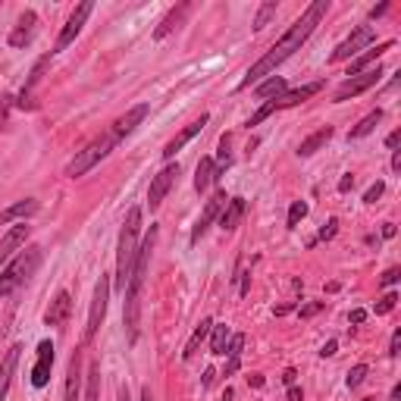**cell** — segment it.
<instances>
[{"label":"cell","mask_w":401,"mask_h":401,"mask_svg":"<svg viewBox=\"0 0 401 401\" xmlns=\"http://www.w3.org/2000/svg\"><path fill=\"white\" fill-rule=\"evenodd\" d=\"M326 10H330V0H313L308 10L301 13V19H295V25H291L289 32L282 35V38L276 41V45L269 47L251 69H248V76L238 82V88H251V85L260 82L264 76H273L276 66H282V63H286L295 50H301V45L313 35V28L320 25V19L326 16Z\"/></svg>","instance_id":"1"},{"label":"cell","mask_w":401,"mask_h":401,"mask_svg":"<svg viewBox=\"0 0 401 401\" xmlns=\"http://www.w3.org/2000/svg\"><path fill=\"white\" fill-rule=\"evenodd\" d=\"M157 242V226H151V232L144 236V242L138 245V257L132 267V279L126 286V301H122V320H126V332L129 342H138V323H141V289H144V276H148V264H151V251Z\"/></svg>","instance_id":"2"},{"label":"cell","mask_w":401,"mask_h":401,"mask_svg":"<svg viewBox=\"0 0 401 401\" xmlns=\"http://www.w3.org/2000/svg\"><path fill=\"white\" fill-rule=\"evenodd\" d=\"M138 236H141V210L132 207L126 214V223H122L120 232V245H116V289L126 291L129 279H132V267L138 257Z\"/></svg>","instance_id":"3"},{"label":"cell","mask_w":401,"mask_h":401,"mask_svg":"<svg viewBox=\"0 0 401 401\" xmlns=\"http://www.w3.org/2000/svg\"><path fill=\"white\" fill-rule=\"evenodd\" d=\"M41 248H25L23 254H16V257L10 260L4 269H0V298H6V295H13L23 282L28 279V276L35 273V269L41 267Z\"/></svg>","instance_id":"4"},{"label":"cell","mask_w":401,"mask_h":401,"mask_svg":"<svg viewBox=\"0 0 401 401\" xmlns=\"http://www.w3.org/2000/svg\"><path fill=\"white\" fill-rule=\"evenodd\" d=\"M116 141H120V138H116V135L110 132V135L94 138L91 144H85V148L79 151V154L66 163V176H69V179H79V176H85L88 170H94V166H98L100 160H104V157L116 148Z\"/></svg>","instance_id":"5"},{"label":"cell","mask_w":401,"mask_h":401,"mask_svg":"<svg viewBox=\"0 0 401 401\" xmlns=\"http://www.w3.org/2000/svg\"><path fill=\"white\" fill-rule=\"evenodd\" d=\"M107 301H110V276L100 273L98 286H94V301H91V313H88V326H85V342H91L98 335L100 323L107 317Z\"/></svg>","instance_id":"6"},{"label":"cell","mask_w":401,"mask_h":401,"mask_svg":"<svg viewBox=\"0 0 401 401\" xmlns=\"http://www.w3.org/2000/svg\"><path fill=\"white\" fill-rule=\"evenodd\" d=\"M385 72H383V66H370L367 72H361V76H351V79H345V82L335 88V94H332V100L335 104H342V100H348V98H357V94H364V91H370L373 85L383 79Z\"/></svg>","instance_id":"7"},{"label":"cell","mask_w":401,"mask_h":401,"mask_svg":"<svg viewBox=\"0 0 401 401\" xmlns=\"http://www.w3.org/2000/svg\"><path fill=\"white\" fill-rule=\"evenodd\" d=\"M373 41H376V32H373V28H370V25H357L354 32L348 35V38L342 41L339 47L332 50V57H330V60H332V63H342V60H354V57L361 54L364 47H370V45H373Z\"/></svg>","instance_id":"8"},{"label":"cell","mask_w":401,"mask_h":401,"mask_svg":"<svg viewBox=\"0 0 401 401\" xmlns=\"http://www.w3.org/2000/svg\"><path fill=\"white\" fill-rule=\"evenodd\" d=\"M91 10H94V4L91 0H85V4H79L76 6V13L66 19V25H63V32H60V38H57V45H54V54H60V50H66L72 41H76V35L82 32V25L88 23V16H91Z\"/></svg>","instance_id":"9"},{"label":"cell","mask_w":401,"mask_h":401,"mask_svg":"<svg viewBox=\"0 0 401 401\" xmlns=\"http://www.w3.org/2000/svg\"><path fill=\"white\" fill-rule=\"evenodd\" d=\"M50 370H54V342L45 339V342H38V361H35V367H32L35 389H45L50 383Z\"/></svg>","instance_id":"10"},{"label":"cell","mask_w":401,"mask_h":401,"mask_svg":"<svg viewBox=\"0 0 401 401\" xmlns=\"http://www.w3.org/2000/svg\"><path fill=\"white\" fill-rule=\"evenodd\" d=\"M179 176V163H170V166H163V170L154 176V182H151V192H148V204H151V210H157L160 204H163V198L170 194V188H173V182H176Z\"/></svg>","instance_id":"11"},{"label":"cell","mask_w":401,"mask_h":401,"mask_svg":"<svg viewBox=\"0 0 401 401\" xmlns=\"http://www.w3.org/2000/svg\"><path fill=\"white\" fill-rule=\"evenodd\" d=\"M223 207H226V192L220 188V192H216L214 198H210L207 204H204V214H201V220L194 223V229H192V245H198V242H201V236L210 229V223H214L216 216L223 214Z\"/></svg>","instance_id":"12"},{"label":"cell","mask_w":401,"mask_h":401,"mask_svg":"<svg viewBox=\"0 0 401 401\" xmlns=\"http://www.w3.org/2000/svg\"><path fill=\"white\" fill-rule=\"evenodd\" d=\"M28 232H32V226H28V223H19V226H13V229L6 232L4 238H0V269H4L6 264H10V260H13V254H16L19 248L25 245Z\"/></svg>","instance_id":"13"},{"label":"cell","mask_w":401,"mask_h":401,"mask_svg":"<svg viewBox=\"0 0 401 401\" xmlns=\"http://www.w3.org/2000/svg\"><path fill=\"white\" fill-rule=\"evenodd\" d=\"M69 313H72V298H69V291L63 289V291H57V298L50 301V308L45 313V323L47 326H63L69 320Z\"/></svg>","instance_id":"14"},{"label":"cell","mask_w":401,"mask_h":401,"mask_svg":"<svg viewBox=\"0 0 401 401\" xmlns=\"http://www.w3.org/2000/svg\"><path fill=\"white\" fill-rule=\"evenodd\" d=\"M207 120H210V116H201V120H194L192 126H185V129H182V132H179V135L173 138V141L163 148V157H166V160H173V157H176V151H182L188 141H192L194 135H201V132H204V126H207Z\"/></svg>","instance_id":"15"},{"label":"cell","mask_w":401,"mask_h":401,"mask_svg":"<svg viewBox=\"0 0 401 401\" xmlns=\"http://www.w3.org/2000/svg\"><path fill=\"white\" fill-rule=\"evenodd\" d=\"M148 113H151V107H148V104H138V107H132V110H129L126 116H120V120H116L113 135H116V138H126V135H132L135 129L144 122V116H148Z\"/></svg>","instance_id":"16"},{"label":"cell","mask_w":401,"mask_h":401,"mask_svg":"<svg viewBox=\"0 0 401 401\" xmlns=\"http://www.w3.org/2000/svg\"><path fill=\"white\" fill-rule=\"evenodd\" d=\"M392 45H395V41H383V45H376V47H367V54H357L354 60H351V66H348V79L361 76V72H367L373 63H379V57H383Z\"/></svg>","instance_id":"17"},{"label":"cell","mask_w":401,"mask_h":401,"mask_svg":"<svg viewBox=\"0 0 401 401\" xmlns=\"http://www.w3.org/2000/svg\"><path fill=\"white\" fill-rule=\"evenodd\" d=\"M35 25H38V13L25 10L23 16H19V25L13 28V35H10V47H25L35 35Z\"/></svg>","instance_id":"18"},{"label":"cell","mask_w":401,"mask_h":401,"mask_svg":"<svg viewBox=\"0 0 401 401\" xmlns=\"http://www.w3.org/2000/svg\"><path fill=\"white\" fill-rule=\"evenodd\" d=\"M19 354H23V345H13L6 351L4 364H0V401H6V392H10V383H13V373L19 367Z\"/></svg>","instance_id":"19"},{"label":"cell","mask_w":401,"mask_h":401,"mask_svg":"<svg viewBox=\"0 0 401 401\" xmlns=\"http://www.w3.org/2000/svg\"><path fill=\"white\" fill-rule=\"evenodd\" d=\"M38 207L41 204L35 201V198H25V201H19V204H13V207H6L4 214H0V226H6V223H16V220H28L32 214H38Z\"/></svg>","instance_id":"20"},{"label":"cell","mask_w":401,"mask_h":401,"mask_svg":"<svg viewBox=\"0 0 401 401\" xmlns=\"http://www.w3.org/2000/svg\"><path fill=\"white\" fill-rule=\"evenodd\" d=\"M242 216H245V198H229L223 207V214H220V229L232 232L238 223H242Z\"/></svg>","instance_id":"21"},{"label":"cell","mask_w":401,"mask_h":401,"mask_svg":"<svg viewBox=\"0 0 401 401\" xmlns=\"http://www.w3.org/2000/svg\"><path fill=\"white\" fill-rule=\"evenodd\" d=\"M47 63H50V57H41L38 63H35V69H32V76H28V82H25V88L19 91V100L16 104L19 107H35L32 104V91H35V85L41 82V76H45V69H47Z\"/></svg>","instance_id":"22"},{"label":"cell","mask_w":401,"mask_h":401,"mask_svg":"<svg viewBox=\"0 0 401 401\" xmlns=\"http://www.w3.org/2000/svg\"><path fill=\"white\" fill-rule=\"evenodd\" d=\"M317 91H323V82H310V85H304V88H295V91H286L276 104H279V110L282 107H298V104H304L308 98H313Z\"/></svg>","instance_id":"23"},{"label":"cell","mask_w":401,"mask_h":401,"mask_svg":"<svg viewBox=\"0 0 401 401\" xmlns=\"http://www.w3.org/2000/svg\"><path fill=\"white\" fill-rule=\"evenodd\" d=\"M188 10H192V4H179V6H176V10H170V13H166V16H163V23H160V25H157V32H154V38L160 41V38H166V35H170V32H173V28H179V25H182V19H185V16H188Z\"/></svg>","instance_id":"24"},{"label":"cell","mask_w":401,"mask_h":401,"mask_svg":"<svg viewBox=\"0 0 401 401\" xmlns=\"http://www.w3.org/2000/svg\"><path fill=\"white\" fill-rule=\"evenodd\" d=\"M82 361L79 354H72L69 361V370H66V392H63V401H79V383H82Z\"/></svg>","instance_id":"25"},{"label":"cell","mask_w":401,"mask_h":401,"mask_svg":"<svg viewBox=\"0 0 401 401\" xmlns=\"http://www.w3.org/2000/svg\"><path fill=\"white\" fill-rule=\"evenodd\" d=\"M210 330H214V320L204 317L201 323H198V330L192 332V339L185 342V351H182V357H185V361H192V357H194V351H198V345H201V342L210 335Z\"/></svg>","instance_id":"26"},{"label":"cell","mask_w":401,"mask_h":401,"mask_svg":"<svg viewBox=\"0 0 401 401\" xmlns=\"http://www.w3.org/2000/svg\"><path fill=\"white\" fill-rule=\"evenodd\" d=\"M332 138V129L326 126V129H320V132H313L310 138H304L301 144H298V157H310V154H317L320 148H323L326 141Z\"/></svg>","instance_id":"27"},{"label":"cell","mask_w":401,"mask_h":401,"mask_svg":"<svg viewBox=\"0 0 401 401\" xmlns=\"http://www.w3.org/2000/svg\"><path fill=\"white\" fill-rule=\"evenodd\" d=\"M210 182H216V166H214V157H201L198 163V173H194V188L204 194L210 188Z\"/></svg>","instance_id":"28"},{"label":"cell","mask_w":401,"mask_h":401,"mask_svg":"<svg viewBox=\"0 0 401 401\" xmlns=\"http://www.w3.org/2000/svg\"><path fill=\"white\" fill-rule=\"evenodd\" d=\"M229 339H232L229 326H226V323H214V330H210V354L223 357L226 348H229Z\"/></svg>","instance_id":"29"},{"label":"cell","mask_w":401,"mask_h":401,"mask_svg":"<svg viewBox=\"0 0 401 401\" xmlns=\"http://www.w3.org/2000/svg\"><path fill=\"white\" fill-rule=\"evenodd\" d=\"M282 94H286V79L282 76H269L267 82H260L257 85V98H282Z\"/></svg>","instance_id":"30"},{"label":"cell","mask_w":401,"mask_h":401,"mask_svg":"<svg viewBox=\"0 0 401 401\" xmlns=\"http://www.w3.org/2000/svg\"><path fill=\"white\" fill-rule=\"evenodd\" d=\"M379 120H383V110L376 107L373 113H367V116H364V120L351 129V132H348V138H364V135H370V132H373V129L379 126Z\"/></svg>","instance_id":"31"},{"label":"cell","mask_w":401,"mask_h":401,"mask_svg":"<svg viewBox=\"0 0 401 401\" xmlns=\"http://www.w3.org/2000/svg\"><path fill=\"white\" fill-rule=\"evenodd\" d=\"M229 141H232L229 135H223V138H220V151H216V160H214V166H216V179H220V173H226V170H229V166H232Z\"/></svg>","instance_id":"32"},{"label":"cell","mask_w":401,"mask_h":401,"mask_svg":"<svg viewBox=\"0 0 401 401\" xmlns=\"http://www.w3.org/2000/svg\"><path fill=\"white\" fill-rule=\"evenodd\" d=\"M98 392H100V367L91 364L88 367V385H85V401H98Z\"/></svg>","instance_id":"33"},{"label":"cell","mask_w":401,"mask_h":401,"mask_svg":"<svg viewBox=\"0 0 401 401\" xmlns=\"http://www.w3.org/2000/svg\"><path fill=\"white\" fill-rule=\"evenodd\" d=\"M304 216H308V204H304V201H295V204L289 207V229H298V223H301Z\"/></svg>","instance_id":"34"},{"label":"cell","mask_w":401,"mask_h":401,"mask_svg":"<svg viewBox=\"0 0 401 401\" xmlns=\"http://www.w3.org/2000/svg\"><path fill=\"white\" fill-rule=\"evenodd\" d=\"M276 100H279V98H276ZM276 100H267V104H264V107H260V110H257V113H254V116H251V120H248V126H260V122H264V120H267V116H273L276 110H279V104H276Z\"/></svg>","instance_id":"35"},{"label":"cell","mask_w":401,"mask_h":401,"mask_svg":"<svg viewBox=\"0 0 401 401\" xmlns=\"http://www.w3.org/2000/svg\"><path fill=\"white\" fill-rule=\"evenodd\" d=\"M367 373H370V367H367V364H357V367L348 370V376H345L348 389H357V385L364 383V376H367Z\"/></svg>","instance_id":"36"},{"label":"cell","mask_w":401,"mask_h":401,"mask_svg":"<svg viewBox=\"0 0 401 401\" xmlns=\"http://www.w3.org/2000/svg\"><path fill=\"white\" fill-rule=\"evenodd\" d=\"M273 16H276V4H273V0H269V4H264V6H260V10H257V19H254V28H264V25H267Z\"/></svg>","instance_id":"37"},{"label":"cell","mask_w":401,"mask_h":401,"mask_svg":"<svg viewBox=\"0 0 401 401\" xmlns=\"http://www.w3.org/2000/svg\"><path fill=\"white\" fill-rule=\"evenodd\" d=\"M335 229H339V220H335V216H330V223H326V226H323V229H320V236H317V238H313V242H310V245H317V242H330V238L335 236Z\"/></svg>","instance_id":"38"},{"label":"cell","mask_w":401,"mask_h":401,"mask_svg":"<svg viewBox=\"0 0 401 401\" xmlns=\"http://www.w3.org/2000/svg\"><path fill=\"white\" fill-rule=\"evenodd\" d=\"M395 304H398V295H395V291H389V295H383V298H379L376 313H389V310H395Z\"/></svg>","instance_id":"39"},{"label":"cell","mask_w":401,"mask_h":401,"mask_svg":"<svg viewBox=\"0 0 401 401\" xmlns=\"http://www.w3.org/2000/svg\"><path fill=\"white\" fill-rule=\"evenodd\" d=\"M242 348H245V335L236 332V335L229 339V348H226V354H229V357H242Z\"/></svg>","instance_id":"40"},{"label":"cell","mask_w":401,"mask_h":401,"mask_svg":"<svg viewBox=\"0 0 401 401\" xmlns=\"http://www.w3.org/2000/svg\"><path fill=\"white\" fill-rule=\"evenodd\" d=\"M383 192H385V182H379V179H376L373 185L367 188V194H364V204H376V201H379V194H383Z\"/></svg>","instance_id":"41"},{"label":"cell","mask_w":401,"mask_h":401,"mask_svg":"<svg viewBox=\"0 0 401 401\" xmlns=\"http://www.w3.org/2000/svg\"><path fill=\"white\" fill-rule=\"evenodd\" d=\"M398 279H401V269L398 267H389L383 276H379V286H395Z\"/></svg>","instance_id":"42"},{"label":"cell","mask_w":401,"mask_h":401,"mask_svg":"<svg viewBox=\"0 0 401 401\" xmlns=\"http://www.w3.org/2000/svg\"><path fill=\"white\" fill-rule=\"evenodd\" d=\"M10 104H13V98H10V94H4V98H0V129L6 126V113H10Z\"/></svg>","instance_id":"43"},{"label":"cell","mask_w":401,"mask_h":401,"mask_svg":"<svg viewBox=\"0 0 401 401\" xmlns=\"http://www.w3.org/2000/svg\"><path fill=\"white\" fill-rule=\"evenodd\" d=\"M401 351V330L392 332V342H389V357H398Z\"/></svg>","instance_id":"44"},{"label":"cell","mask_w":401,"mask_h":401,"mask_svg":"<svg viewBox=\"0 0 401 401\" xmlns=\"http://www.w3.org/2000/svg\"><path fill=\"white\" fill-rule=\"evenodd\" d=\"M317 310H323V301H313V304H308V308H301V317H313Z\"/></svg>","instance_id":"45"},{"label":"cell","mask_w":401,"mask_h":401,"mask_svg":"<svg viewBox=\"0 0 401 401\" xmlns=\"http://www.w3.org/2000/svg\"><path fill=\"white\" fill-rule=\"evenodd\" d=\"M238 364H242V357H229V364H226V373H223V376H232V373H236Z\"/></svg>","instance_id":"46"},{"label":"cell","mask_w":401,"mask_h":401,"mask_svg":"<svg viewBox=\"0 0 401 401\" xmlns=\"http://www.w3.org/2000/svg\"><path fill=\"white\" fill-rule=\"evenodd\" d=\"M335 348H339V342L330 339V342L323 345V351H320V354H323V357H332V354H335Z\"/></svg>","instance_id":"47"},{"label":"cell","mask_w":401,"mask_h":401,"mask_svg":"<svg viewBox=\"0 0 401 401\" xmlns=\"http://www.w3.org/2000/svg\"><path fill=\"white\" fill-rule=\"evenodd\" d=\"M351 188H354V176H345V179L339 182V192H342V194H345V192H351Z\"/></svg>","instance_id":"48"},{"label":"cell","mask_w":401,"mask_h":401,"mask_svg":"<svg viewBox=\"0 0 401 401\" xmlns=\"http://www.w3.org/2000/svg\"><path fill=\"white\" fill-rule=\"evenodd\" d=\"M398 141H401V132H392L389 138H385V148H389V151H395V148H398Z\"/></svg>","instance_id":"49"},{"label":"cell","mask_w":401,"mask_h":401,"mask_svg":"<svg viewBox=\"0 0 401 401\" xmlns=\"http://www.w3.org/2000/svg\"><path fill=\"white\" fill-rule=\"evenodd\" d=\"M289 401H304V392L298 385H289Z\"/></svg>","instance_id":"50"},{"label":"cell","mask_w":401,"mask_h":401,"mask_svg":"<svg viewBox=\"0 0 401 401\" xmlns=\"http://www.w3.org/2000/svg\"><path fill=\"white\" fill-rule=\"evenodd\" d=\"M367 320V310H351V323L357 326V323H364Z\"/></svg>","instance_id":"51"},{"label":"cell","mask_w":401,"mask_h":401,"mask_svg":"<svg viewBox=\"0 0 401 401\" xmlns=\"http://www.w3.org/2000/svg\"><path fill=\"white\" fill-rule=\"evenodd\" d=\"M389 10V4H379V6H373V10H370V19H376V16H383V13Z\"/></svg>","instance_id":"52"},{"label":"cell","mask_w":401,"mask_h":401,"mask_svg":"<svg viewBox=\"0 0 401 401\" xmlns=\"http://www.w3.org/2000/svg\"><path fill=\"white\" fill-rule=\"evenodd\" d=\"M383 238H395V226H392V223L383 226Z\"/></svg>","instance_id":"53"},{"label":"cell","mask_w":401,"mask_h":401,"mask_svg":"<svg viewBox=\"0 0 401 401\" xmlns=\"http://www.w3.org/2000/svg\"><path fill=\"white\" fill-rule=\"evenodd\" d=\"M248 289H251V273H245V279H242V295H248Z\"/></svg>","instance_id":"54"},{"label":"cell","mask_w":401,"mask_h":401,"mask_svg":"<svg viewBox=\"0 0 401 401\" xmlns=\"http://www.w3.org/2000/svg\"><path fill=\"white\" fill-rule=\"evenodd\" d=\"M248 383H251V385H257V389H260V385H264V376H257V373H254V376H248Z\"/></svg>","instance_id":"55"},{"label":"cell","mask_w":401,"mask_h":401,"mask_svg":"<svg viewBox=\"0 0 401 401\" xmlns=\"http://www.w3.org/2000/svg\"><path fill=\"white\" fill-rule=\"evenodd\" d=\"M392 170H401V154H398V151L392 154Z\"/></svg>","instance_id":"56"},{"label":"cell","mask_w":401,"mask_h":401,"mask_svg":"<svg viewBox=\"0 0 401 401\" xmlns=\"http://www.w3.org/2000/svg\"><path fill=\"white\" fill-rule=\"evenodd\" d=\"M295 376H298V373H295V370H286V376H282V379H286V383H289V385H295Z\"/></svg>","instance_id":"57"},{"label":"cell","mask_w":401,"mask_h":401,"mask_svg":"<svg viewBox=\"0 0 401 401\" xmlns=\"http://www.w3.org/2000/svg\"><path fill=\"white\" fill-rule=\"evenodd\" d=\"M141 401H154V395H151V389H148V385H144V389H141Z\"/></svg>","instance_id":"58"},{"label":"cell","mask_w":401,"mask_h":401,"mask_svg":"<svg viewBox=\"0 0 401 401\" xmlns=\"http://www.w3.org/2000/svg\"><path fill=\"white\" fill-rule=\"evenodd\" d=\"M223 401H232V389H226V392H223Z\"/></svg>","instance_id":"59"},{"label":"cell","mask_w":401,"mask_h":401,"mask_svg":"<svg viewBox=\"0 0 401 401\" xmlns=\"http://www.w3.org/2000/svg\"><path fill=\"white\" fill-rule=\"evenodd\" d=\"M122 401H129V389H122Z\"/></svg>","instance_id":"60"},{"label":"cell","mask_w":401,"mask_h":401,"mask_svg":"<svg viewBox=\"0 0 401 401\" xmlns=\"http://www.w3.org/2000/svg\"><path fill=\"white\" fill-rule=\"evenodd\" d=\"M364 401H376V398H364Z\"/></svg>","instance_id":"61"}]
</instances>
